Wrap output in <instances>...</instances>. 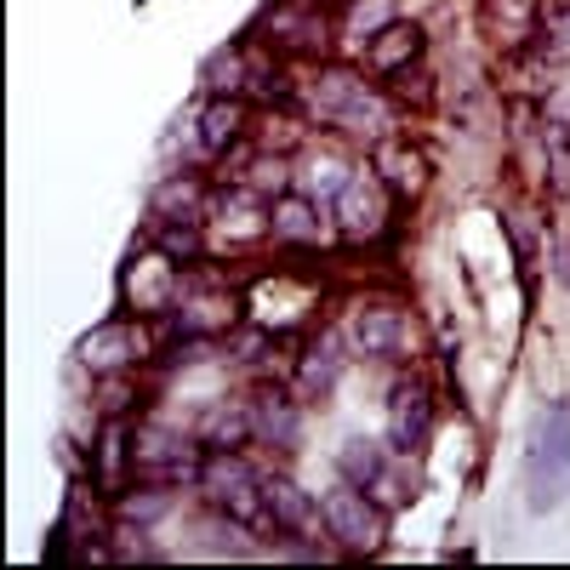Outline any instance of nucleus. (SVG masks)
Here are the masks:
<instances>
[{"label":"nucleus","mask_w":570,"mask_h":570,"mask_svg":"<svg viewBox=\"0 0 570 570\" xmlns=\"http://www.w3.org/2000/svg\"><path fill=\"white\" fill-rule=\"evenodd\" d=\"M570 497V400H553L525 445V508L553 513Z\"/></svg>","instance_id":"f257e3e1"},{"label":"nucleus","mask_w":570,"mask_h":570,"mask_svg":"<svg viewBox=\"0 0 570 570\" xmlns=\"http://www.w3.org/2000/svg\"><path fill=\"white\" fill-rule=\"evenodd\" d=\"M308 109L337 126V131H360V137H389L394 131V104L376 91L371 80H360L354 69H325L308 86Z\"/></svg>","instance_id":"f03ea898"},{"label":"nucleus","mask_w":570,"mask_h":570,"mask_svg":"<svg viewBox=\"0 0 570 570\" xmlns=\"http://www.w3.org/2000/svg\"><path fill=\"white\" fill-rule=\"evenodd\" d=\"M200 491L206 502L228 519V525H246V531H263L268 525V473H257L252 462H240L234 451H217L206 468H200Z\"/></svg>","instance_id":"7ed1b4c3"},{"label":"nucleus","mask_w":570,"mask_h":570,"mask_svg":"<svg viewBox=\"0 0 570 570\" xmlns=\"http://www.w3.org/2000/svg\"><path fill=\"white\" fill-rule=\"evenodd\" d=\"M320 502H325V525H331V537H337L348 553H376V548H383V537H389V513L371 502L365 485L343 480V485H331Z\"/></svg>","instance_id":"20e7f679"},{"label":"nucleus","mask_w":570,"mask_h":570,"mask_svg":"<svg viewBox=\"0 0 570 570\" xmlns=\"http://www.w3.org/2000/svg\"><path fill=\"white\" fill-rule=\"evenodd\" d=\"M200 451L177 434H137L131 440V473L142 485H200Z\"/></svg>","instance_id":"39448f33"},{"label":"nucleus","mask_w":570,"mask_h":570,"mask_svg":"<svg viewBox=\"0 0 570 570\" xmlns=\"http://www.w3.org/2000/svg\"><path fill=\"white\" fill-rule=\"evenodd\" d=\"M348 343L371 360H416L422 354V325L405 308H360L348 325Z\"/></svg>","instance_id":"423d86ee"},{"label":"nucleus","mask_w":570,"mask_h":570,"mask_svg":"<svg viewBox=\"0 0 570 570\" xmlns=\"http://www.w3.org/2000/svg\"><path fill=\"white\" fill-rule=\"evenodd\" d=\"M177 292H183V274H177V257L166 252H142L120 274V297L131 314H166L177 308Z\"/></svg>","instance_id":"0eeeda50"},{"label":"nucleus","mask_w":570,"mask_h":570,"mask_svg":"<svg viewBox=\"0 0 570 570\" xmlns=\"http://www.w3.org/2000/svg\"><path fill=\"white\" fill-rule=\"evenodd\" d=\"M383 177H376L371 166L365 171H348V183L337 188V200H331V212H337V228L348 234V240H376V234L389 228V200H383Z\"/></svg>","instance_id":"6e6552de"},{"label":"nucleus","mask_w":570,"mask_h":570,"mask_svg":"<svg viewBox=\"0 0 570 570\" xmlns=\"http://www.w3.org/2000/svg\"><path fill=\"white\" fill-rule=\"evenodd\" d=\"M149 348H155V337H149L142 325L104 320L98 331H86V337L75 343V360H80L86 371L109 376V371H126V365H137V360H149Z\"/></svg>","instance_id":"1a4fd4ad"},{"label":"nucleus","mask_w":570,"mask_h":570,"mask_svg":"<svg viewBox=\"0 0 570 570\" xmlns=\"http://www.w3.org/2000/svg\"><path fill=\"white\" fill-rule=\"evenodd\" d=\"M268 513H274V525H279V531L303 537L308 548H320V537H331V525H325V502H320L314 491H303L297 480H285V473H268Z\"/></svg>","instance_id":"9d476101"},{"label":"nucleus","mask_w":570,"mask_h":570,"mask_svg":"<svg viewBox=\"0 0 570 570\" xmlns=\"http://www.w3.org/2000/svg\"><path fill=\"white\" fill-rule=\"evenodd\" d=\"M428 434H434V400H428V389L422 383L394 389V400H389V445L400 456H411V451L428 445Z\"/></svg>","instance_id":"9b49d317"},{"label":"nucleus","mask_w":570,"mask_h":570,"mask_svg":"<svg viewBox=\"0 0 570 570\" xmlns=\"http://www.w3.org/2000/svg\"><path fill=\"white\" fill-rule=\"evenodd\" d=\"M371 171L383 177L394 195H405V200H416L422 188H428V160H422V149H411V142L400 137V131H389V137H376V149H371Z\"/></svg>","instance_id":"f8f14e48"},{"label":"nucleus","mask_w":570,"mask_h":570,"mask_svg":"<svg viewBox=\"0 0 570 570\" xmlns=\"http://www.w3.org/2000/svg\"><path fill=\"white\" fill-rule=\"evenodd\" d=\"M252 422H257V440L274 451H297L303 445V405L279 389H263L252 400Z\"/></svg>","instance_id":"ddd939ff"},{"label":"nucleus","mask_w":570,"mask_h":570,"mask_svg":"<svg viewBox=\"0 0 570 570\" xmlns=\"http://www.w3.org/2000/svg\"><path fill=\"white\" fill-rule=\"evenodd\" d=\"M337 473H343V480H354V485H365V491H376V485L394 473V445L354 434V440H343V451H337Z\"/></svg>","instance_id":"4468645a"},{"label":"nucleus","mask_w":570,"mask_h":570,"mask_svg":"<svg viewBox=\"0 0 570 570\" xmlns=\"http://www.w3.org/2000/svg\"><path fill=\"white\" fill-rule=\"evenodd\" d=\"M337 383H343V348H337V337H320L297 365V394L303 400H331Z\"/></svg>","instance_id":"2eb2a0df"},{"label":"nucleus","mask_w":570,"mask_h":570,"mask_svg":"<svg viewBox=\"0 0 570 570\" xmlns=\"http://www.w3.org/2000/svg\"><path fill=\"white\" fill-rule=\"evenodd\" d=\"M268 234H274V240H292V246H320V234H325V217L314 212V200L279 195V200L268 206Z\"/></svg>","instance_id":"dca6fc26"},{"label":"nucleus","mask_w":570,"mask_h":570,"mask_svg":"<svg viewBox=\"0 0 570 570\" xmlns=\"http://www.w3.org/2000/svg\"><path fill=\"white\" fill-rule=\"evenodd\" d=\"M246 440H257L252 405H228V400H217V405L206 411V422H200V445H212V451H240Z\"/></svg>","instance_id":"f3484780"},{"label":"nucleus","mask_w":570,"mask_h":570,"mask_svg":"<svg viewBox=\"0 0 570 570\" xmlns=\"http://www.w3.org/2000/svg\"><path fill=\"white\" fill-rule=\"evenodd\" d=\"M234 325V303L217 297V292H177V331H188V337H212V331Z\"/></svg>","instance_id":"a211bd4d"},{"label":"nucleus","mask_w":570,"mask_h":570,"mask_svg":"<svg viewBox=\"0 0 570 570\" xmlns=\"http://www.w3.org/2000/svg\"><path fill=\"white\" fill-rule=\"evenodd\" d=\"M480 12H485L491 40H502V46H519L525 35L542 29V0H485Z\"/></svg>","instance_id":"6ab92c4d"},{"label":"nucleus","mask_w":570,"mask_h":570,"mask_svg":"<svg viewBox=\"0 0 570 570\" xmlns=\"http://www.w3.org/2000/svg\"><path fill=\"white\" fill-rule=\"evenodd\" d=\"M422 58V29L416 23H389L383 35L371 40V75H394V69H405V63H416Z\"/></svg>","instance_id":"aec40b11"},{"label":"nucleus","mask_w":570,"mask_h":570,"mask_svg":"<svg viewBox=\"0 0 570 570\" xmlns=\"http://www.w3.org/2000/svg\"><path fill=\"white\" fill-rule=\"evenodd\" d=\"M246 131V109L234 98H212L200 109V155H228V142H240Z\"/></svg>","instance_id":"412c9836"},{"label":"nucleus","mask_w":570,"mask_h":570,"mask_svg":"<svg viewBox=\"0 0 570 570\" xmlns=\"http://www.w3.org/2000/svg\"><path fill=\"white\" fill-rule=\"evenodd\" d=\"M200 80L212 98H234L240 86H252V69H246V52L240 46H217V52L200 63Z\"/></svg>","instance_id":"4be33fe9"},{"label":"nucleus","mask_w":570,"mask_h":570,"mask_svg":"<svg viewBox=\"0 0 570 570\" xmlns=\"http://www.w3.org/2000/svg\"><path fill=\"white\" fill-rule=\"evenodd\" d=\"M155 240L166 257L195 263L200 257V217H155Z\"/></svg>","instance_id":"5701e85b"},{"label":"nucleus","mask_w":570,"mask_h":570,"mask_svg":"<svg viewBox=\"0 0 570 570\" xmlns=\"http://www.w3.org/2000/svg\"><path fill=\"white\" fill-rule=\"evenodd\" d=\"M279 46H292V52H320L325 46V23L314 12H274V35Z\"/></svg>","instance_id":"b1692460"},{"label":"nucleus","mask_w":570,"mask_h":570,"mask_svg":"<svg viewBox=\"0 0 570 570\" xmlns=\"http://www.w3.org/2000/svg\"><path fill=\"white\" fill-rule=\"evenodd\" d=\"M206 195H200V177H171L155 188V217H200Z\"/></svg>","instance_id":"393cba45"},{"label":"nucleus","mask_w":570,"mask_h":570,"mask_svg":"<svg viewBox=\"0 0 570 570\" xmlns=\"http://www.w3.org/2000/svg\"><path fill=\"white\" fill-rule=\"evenodd\" d=\"M91 468H98V480H104V485H120V473L131 468V428H126V422H109V428H104L98 462H91Z\"/></svg>","instance_id":"a878e982"},{"label":"nucleus","mask_w":570,"mask_h":570,"mask_svg":"<svg viewBox=\"0 0 570 570\" xmlns=\"http://www.w3.org/2000/svg\"><path fill=\"white\" fill-rule=\"evenodd\" d=\"M394 7H400V0H354V7H348V18H343V35L348 40H376V35H383L389 23H394Z\"/></svg>","instance_id":"bb28decb"},{"label":"nucleus","mask_w":570,"mask_h":570,"mask_svg":"<svg viewBox=\"0 0 570 570\" xmlns=\"http://www.w3.org/2000/svg\"><path fill=\"white\" fill-rule=\"evenodd\" d=\"M537 35H542V58L548 63H564L570 58V0H548Z\"/></svg>","instance_id":"cd10ccee"},{"label":"nucleus","mask_w":570,"mask_h":570,"mask_svg":"<svg viewBox=\"0 0 570 570\" xmlns=\"http://www.w3.org/2000/svg\"><path fill=\"white\" fill-rule=\"evenodd\" d=\"M542 142H548V177H553V188H570V126L564 120H548L542 126Z\"/></svg>","instance_id":"c85d7f7f"},{"label":"nucleus","mask_w":570,"mask_h":570,"mask_svg":"<svg viewBox=\"0 0 570 570\" xmlns=\"http://www.w3.org/2000/svg\"><path fill=\"white\" fill-rule=\"evenodd\" d=\"M246 188H252V195H285V188H292V171H285V160L274 155H257L252 160V171H246Z\"/></svg>","instance_id":"c756f323"},{"label":"nucleus","mask_w":570,"mask_h":570,"mask_svg":"<svg viewBox=\"0 0 570 570\" xmlns=\"http://www.w3.org/2000/svg\"><path fill=\"white\" fill-rule=\"evenodd\" d=\"M171 508V485H160V491H137V497H120V513L126 519H160Z\"/></svg>","instance_id":"7c9ffc66"},{"label":"nucleus","mask_w":570,"mask_h":570,"mask_svg":"<svg viewBox=\"0 0 570 570\" xmlns=\"http://www.w3.org/2000/svg\"><path fill=\"white\" fill-rule=\"evenodd\" d=\"M343 183H348V166H337V160H314L308 166V188H314V195H325V200H337Z\"/></svg>","instance_id":"2f4dec72"},{"label":"nucleus","mask_w":570,"mask_h":570,"mask_svg":"<svg viewBox=\"0 0 570 570\" xmlns=\"http://www.w3.org/2000/svg\"><path fill=\"white\" fill-rule=\"evenodd\" d=\"M131 7H149V0H131Z\"/></svg>","instance_id":"473e14b6"}]
</instances>
